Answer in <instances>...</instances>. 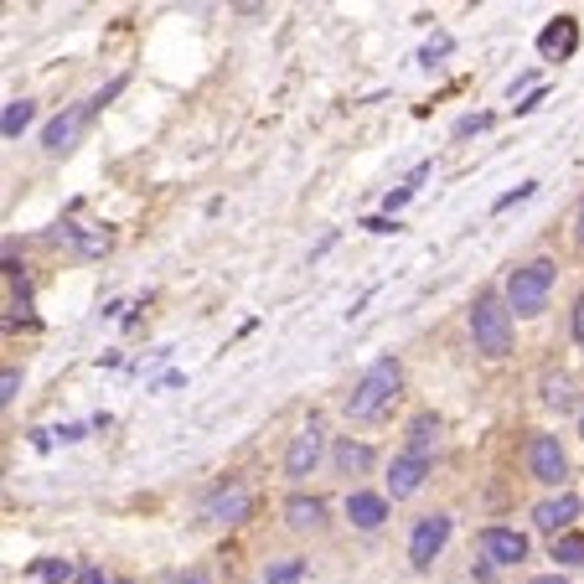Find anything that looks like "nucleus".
Masks as SVG:
<instances>
[{"label": "nucleus", "mask_w": 584, "mask_h": 584, "mask_svg": "<svg viewBox=\"0 0 584 584\" xmlns=\"http://www.w3.org/2000/svg\"><path fill=\"white\" fill-rule=\"evenodd\" d=\"M398 383H404V367H398V357H378V362H367V373L352 383L347 393V419H378L393 398H398Z\"/></svg>", "instance_id": "f257e3e1"}, {"label": "nucleus", "mask_w": 584, "mask_h": 584, "mask_svg": "<svg viewBox=\"0 0 584 584\" xmlns=\"http://www.w3.org/2000/svg\"><path fill=\"white\" fill-rule=\"evenodd\" d=\"M471 336L481 357H507L512 352V305L497 290H481L471 305Z\"/></svg>", "instance_id": "f03ea898"}, {"label": "nucleus", "mask_w": 584, "mask_h": 584, "mask_svg": "<svg viewBox=\"0 0 584 584\" xmlns=\"http://www.w3.org/2000/svg\"><path fill=\"white\" fill-rule=\"evenodd\" d=\"M553 259H528L522 269H512V280H507V305L517 316H538L543 305H548V290H553Z\"/></svg>", "instance_id": "7ed1b4c3"}, {"label": "nucleus", "mask_w": 584, "mask_h": 584, "mask_svg": "<svg viewBox=\"0 0 584 584\" xmlns=\"http://www.w3.org/2000/svg\"><path fill=\"white\" fill-rule=\"evenodd\" d=\"M450 528L455 522L445 517V512H424L419 522H414V538H409V564L414 569H429L445 553V543H450Z\"/></svg>", "instance_id": "20e7f679"}, {"label": "nucleus", "mask_w": 584, "mask_h": 584, "mask_svg": "<svg viewBox=\"0 0 584 584\" xmlns=\"http://www.w3.org/2000/svg\"><path fill=\"white\" fill-rule=\"evenodd\" d=\"M528 471L543 486H564L569 481V455H564L559 435H533L528 440Z\"/></svg>", "instance_id": "39448f33"}, {"label": "nucleus", "mask_w": 584, "mask_h": 584, "mask_svg": "<svg viewBox=\"0 0 584 584\" xmlns=\"http://www.w3.org/2000/svg\"><path fill=\"white\" fill-rule=\"evenodd\" d=\"M321 445H326V435H321V419H311L300 429V435L290 440V450H285V476L290 481H305L316 466H321Z\"/></svg>", "instance_id": "423d86ee"}, {"label": "nucleus", "mask_w": 584, "mask_h": 584, "mask_svg": "<svg viewBox=\"0 0 584 584\" xmlns=\"http://www.w3.org/2000/svg\"><path fill=\"white\" fill-rule=\"evenodd\" d=\"M249 507H254V491L243 481H228V486H218L202 502V517L207 522H243V517H249Z\"/></svg>", "instance_id": "0eeeda50"}, {"label": "nucleus", "mask_w": 584, "mask_h": 584, "mask_svg": "<svg viewBox=\"0 0 584 584\" xmlns=\"http://www.w3.org/2000/svg\"><path fill=\"white\" fill-rule=\"evenodd\" d=\"M94 119V104H73V109H63L52 119V125L42 130V145L52 150V156H63V150H73V140H78V130Z\"/></svg>", "instance_id": "6e6552de"}, {"label": "nucleus", "mask_w": 584, "mask_h": 584, "mask_svg": "<svg viewBox=\"0 0 584 584\" xmlns=\"http://www.w3.org/2000/svg\"><path fill=\"white\" fill-rule=\"evenodd\" d=\"M538 52L548 57V63H569V57L579 52V21H574V16L548 21L543 32H538Z\"/></svg>", "instance_id": "1a4fd4ad"}, {"label": "nucleus", "mask_w": 584, "mask_h": 584, "mask_svg": "<svg viewBox=\"0 0 584 584\" xmlns=\"http://www.w3.org/2000/svg\"><path fill=\"white\" fill-rule=\"evenodd\" d=\"M481 553H486L497 569H512V564L528 559V538H522L517 528H486V533H481Z\"/></svg>", "instance_id": "9d476101"}, {"label": "nucleus", "mask_w": 584, "mask_h": 584, "mask_svg": "<svg viewBox=\"0 0 584 584\" xmlns=\"http://www.w3.org/2000/svg\"><path fill=\"white\" fill-rule=\"evenodd\" d=\"M574 517H579V497H574V491H559V497H548V502L533 507V528L564 538V528H569Z\"/></svg>", "instance_id": "9b49d317"}, {"label": "nucleus", "mask_w": 584, "mask_h": 584, "mask_svg": "<svg viewBox=\"0 0 584 584\" xmlns=\"http://www.w3.org/2000/svg\"><path fill=\"white\" fill-rule=\"evenodd\" d=\"M424 476H429V460H419V455H393V466H388V497L393 502L414 497V491L424 486Z\"/></svg>", "instance_id": "f8f14e48"}, {"label": "nucleus", "mask_w": 584, "mask_h": 584, "mask_svg": "<svg viewBox=\"0 0 584 584\" xmlns=\"http://www.w3.org/2000/svg\"><path fill=\"white\" fill-rule=\"evenodd\" d=\"M347 517H352V528L362 533H373L388 522V497H378V491H352L347 497Z\"/></svg>", "instance_id": "ddd939ff"}, {"label": "nucleus", "mask_w": 584, "mask_h": 584, "mask_svg": "<svg viewBox=\"0 0 584 584\" xmlns=\"http://www.w3.org/2000/svg\"><path fill=\"white\" fill-rule=\"evenodd\" d=\"M285 522L295 533H316L321 522H326V502L321 497H305V491H295V497L285 502Z\"/></svg>", "instance_id": "4468645a"}, {"label": "nucleus", "mask_w": 584, "mask_h": 584, "mask_svg": "<svg viewBox=\"0 0 584 584\" xmlns=\"http://www.w3.org/2000/svg\"><path fill=\"white\" fill-rule=\"evenodd\" d=\"M435 445H440V419H435V414H414V419H409V440H404V455H419V460H429V455H435Z\"/></svg>", "instance_id": "2eb2a0df"}, {"label": "nucleus", "mask_w": 584, "mask_h": 584, "mask_svg": "<svg viewBox=\"0 0 584 584\" xmlns=\"http://www.w3.org/2000/svg\"><path fill=\"white\" fill-rule=\"evenodd\" d=\"M331 460H336V471H342V476H367L378 455H373V445H362V440H342L331 450Z\"/></svg>", "instance_id": "dca6fc26"}, {"label": "nucleus", "mask_w": 584, "mask_h": 584, "mask_svg": "<svg viewBox=\"0 0 584 584\" xmlns=\"http://www.w3.org/2000/svg\"><path fill=\"white\" fill-rule=\"evenodd\" d=\"M32 119H37V104H32V99H11V104H6V119H0V135H6V140H21Z\"/></svg>", "instance_id": "f3484780"}, {"label": "nucleus", "mask_w": 584, "mask_h": 584, "mask_svg": "<svg viewBox=\"0 0 584 584\" xmlns=\"http://www.w3.org/2000/svg\"><path fill=\"white\" fill-rule=\"evenodd\" d=\"M300 579H305V559H295V553H290V559H274L259 584H300Z\"/></svg>", "instance_id": "a211bd4d"}, {"label": "nucleus", "mask_w": 584, "mask_h": 584, "mask_svg": "<svg viewBox=\"0 0 584 584\" xmlns=\"http://www.w3.org/2000/svg\"><path fill=\"white\" fill-rule=\"evenodd\" d=\"M553 559H559L564 569H584V533H564V538H553Z\"/></svg>", "instance_id": "6ab92c4d"}, {"label": "nucleus", "mask_w": 584, "mask_h": 584, "mask_svg": "<svg viewBox=\"0 0 584 584\" xmlns=\"http://www.w3.org/2000/svg\"><path fill=\"white\" fill-rule=\"evenodd\" d=\"M32 579H42V584H68V579H78V569L68 559H37L32 564Z\"/></svg>", "instance_id": "aec40b11"}, {"label": "nucleus", "mask_w": 584, "mask_h": 584, "mask_svg": "<svg viewBox=\"0 0 584 584\" xmlns=\"http://www.w3.org/2000/svg\"><path fill=\"white\" fill-rule=\"evenodd\" d=\"M543 404H548V409H559V414H564V409H574V388H569V378H564V373L543 383Z\"/></svg>", "instance_id": "412c9836"}, {"label": "nucleus", "mask_w": 584, "mask_h": 584, "mask_svg": "<svg viewBox=\"0 0 584 584\" xmlns=\"http://www.w3.org/2000/svg\"><path fill=\"white\" fill-rule=\"evenodd\" d=\"M538 192V181H522V187L517 192H507V197H497V212H507V207H517V202H528Z\"/></svg>", "instance_id": "4be33fe9"}, {"label": "nucleus", "mask_w": 584, "mask_h": 584, "mask_svg": "<svg viewBox=\"0 0 584 584\" xmlns=\"http://www.w3.org/2000/svg\"><path fill=\"white\" fill-rule=\"evenodd\" d=\"M16 393H21V373L6 367V378H0V404H16Z\"/></svg>", "instance_id": "5701e85b"}, {"label": "nucleus", "mask_w": 584, "mask_h": 584, "mask_svg": "<svg viewBox=\"0 0 584 584\" xmlns=\"http://www.w3.org/2000/svg\"><path fill=\"white\" fill-rule=\"evenodd\" d=\"M486 125H491V114H466V119L455 125V135H481Z\"/></svg>", "instance_id": "b1692460"}, {"label": "nucleus", "mask_w": 584, "mask_h": 584, "mask_svg": "<svg viewBox=\"0 0 584 584\" xmlns=\"http://www.w3.org/2000/svg\"><path fill=\"white\" fill-rule=\"evenodd\" d=\"M445 52H450V37H435V42L419 52V63H424V68H435V57H445Z\"/></svg>", "instance_id": "393cba45"}, {"label": "nucleus", "mask_w": 584, "mask_h": 584, "mask_svg": "<svg viewBox=\"0 0 584 584\" xmlns=\"http://www.w3.org/2000/svg\"><path fill=\"white\" fill-rule=\"evenodd\" d=\"M73 584H114V579H109V574H104V569H99V564H83V569H78V579H73Z\"/></svg>", "instance_id": "a878e982"}, {"label": "nucleus", "mask_w": 584, "mask_h": 584, "mask_svg": "<svg viewBox=\"0 0 584 584\" xmlns=\"http://www.w3.org/2000/svg\"><path fill=\"white\" fill-rule=\"evenodd\" d=\"M166 584H212V579H207V569H181V574H171Z\"/></svg>", "instance_id": "bb28decb"}, {"label": "nucleus", "mask_w": 584, "mask_h": 584, "mask_svg": "<svg viewBox=\"0 0 584 584\" xmlns=\"http://www.w3.org/2000/svg\"><path fill=\"white\" fill-rule=\"evenodd\" d=\"M543 99H548V94H543V88H533V94H528V99H517V104H512V114H533V109H538Z\"/></svg>", "instance_id": "cd10ccee"}, {"label": "nucleus", "mask_w": 584, "mask_h": 584, "mask_svg": "<svg viewBox=\"0 0 584 584\" xmlns=\"http://www.w3.org/2000/svg\"><path fill=\"white\" fill-rule=\"evenodd\" d=\"M362 228H367V233H398V218H367Z\"/></svg>", "instance_id": "c85d7f7f"}, {"label": "nucleus", "mask_w": 584, "mask_h": 584, "mask_svg": "<svg viewBox=\"0 0 584 584\" xmlns=\"http://www.w3.org/2000/svg\"><path fill=\"white\" fill-rule=\"evenodd\" d=\"M574 342L584 347V295L574 300Z\"/></svg>", "instance_id": "c756f323"}, {"label": "nucleus", "mask_w": 584, "mask_h": 584, "mask_svg": "<svg viewBox=\"0 0 584 584\" xmlns=\"http://www.w3.org/2000/svg\"><path fill=\"white\" fill-rule=\"evenodd\" d=\"M533 584H569V579H564V574H538Z\"/></svg>", "instance_id": "7c9ffc66"}, {"label": "nucleus", "mask_w": 584, "mask_h": 584, "mask_svg": "<svg viewBox=\"0 0 584 584\" xmlns=\"http://www.w3.org/2000/svg\"><path fill=\"white\" fill-rule=\"evenodd\" d=\"M579 243H584V202H579Z\"/></svg>", "instance_id": "2f4dec72"}, {"label": "nucleus", "mask_w": 584, "mask_h": 584, "mask_svg": "<svg viewBox=\"0 0 584 584\" xmlns=\"http://www.w3.org/2000/svg\"><path fill=\"white\" fill-rule=\"evenodd\" d=\"M579 435H584V414H579Z\"/></svg>", "instance_id": "473e14b6"}, {"label": "nucleus", "mask_w": 584, "mask_h": 584, "mask_svg": "<svg viewBox=\"0 0 584 584\" xmlns=\"http://www.w3.org/2000/svg\"><path fill=\"white\" fill-rule=\"evenodd\" d=\"M119 584H130V579H119Z\"/></svg>", "instance_id": "72a5a7b5"}]
</instances>
